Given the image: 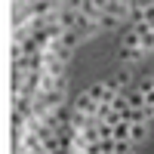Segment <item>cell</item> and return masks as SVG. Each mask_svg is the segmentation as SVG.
Returning <instances> with one entry per match:
<instances>
[{"instance_id":"1","label":"cell","mask_w":154,"mask_h":154,"mask_svg":"<svg viewBox=\"0 0 154 154\" xmlns=\"http://www.w3.org/2000/svg\"><path fill=\"white\" fill-rule=\"evenodd\" d=\"M77 9H80V16H86L89 22L105 19V3H96V0H83V3H77Z\"/></svg>"},{"instance_id":"2","label":"cell","mask_w":154,"mask_h":154,"mask_svg":"<svg viewBox=\"0 0 154 154\" xmlns=\"http://www.w3.org/2000/svg\"><path fill=\"white\" fill-rule=\"evenodd\" d=\"M105 83H108V89H114V93H123L126 86H133V74H130V68H120V71H114V77L105 80Z\"/></svg>"},{"instance_id":"3","label":"cell","mask_w":154,"mask_h":154,"mask_svg":"<svg viewBox=\"0 0 154 154\" xmlns=\"http://www.w3.org/2000/svg\"><path fill=\"white\" fill-rule=\"evenodd\" d=\"M74 111H80V114H86V117H96V111H99V102L89 96V93H80L74 99Z\"/></svg>"},{"instance_id":"4","label":"cell","mask_w":154,"mask_h":154,"mask_svg":"<svg viewBox=\"0 0 154 154\" xmlns=\"http://www.w3.org/2000/svg\"><path fill=\"white\" fill-rule=\"evenodd\" d=\"M74 31L86 40V37H96V34L102 31V22H89L86 16H80V19H77V28H74Z\"/></svg>"},{"instance_id":"5","label":"cell","mask_w":154,"mask_h":154,"mask_svg":"<svg viewBox=\"0 0 154 154\" xmlns=\"http://www.w3.org/2000/svg\"><path fill=\"white\" fill-rule=\"evenodd\" d=\"M130 6H133V3H123V0H111V3H105V12H108V16H114L117 22H123V19H130Z\"/></svg>"},{"instance_id":"6","label":"cell","mask_w":154,"mask_h":154,"mask_svg":"<svg viewBox=\"0 0 154 154\" xmlns=\"http://www.w3.org/2000/svg\"><path fill=\"white\" fill-rule=\"evenodd\" d=\"M117 56H120L123 62H130V65H133V62H142L148 53H145V49H126V46H120V49H117Z\"/></svg>"},{"instance_id":"7","label":"cell","mask_w":154,"mask_h":154,"mask_svg":"<svg viewBox=\"0 0 154 154\" xmlns=\"http://www.w3.org/2000/svg\"><path fill=\"white\" fill-rule=\"evenodd\" d=\"M80 40H83V37H80V34H77V31H65V34H62V40H59V43H62V46H65V49H68V53H74V46H77V43H80Z\"/></svg>"},{"instance_id":"8","label":"cell","mask_w":154,"mask_h":154,"mask_svg":"<svg viewBox=\"0 0 154 154\" xmlns=\"http://www.w3.org/2000/svg\"><path fill=\"white\" fill-rule=\"evenodd\" d=\"M130 130H133V123L130 120H120L117 126H114V139H117V142H130Z\"/></svg>"},{"instance_id":"9","label":"cell","mask_w":154,"mask_h":154,"mask_svg":"<svg viewBox=\"0 0 154 154\" xmlns=\"http://www.w3.org/2000/svg\"><path fill=\"white\" fill-rule=\"evenodd\" d=\"M145 136H148V123H133V130H130V142H145Z\"/></svg>"},{"instance_id":"10","label":"cell","mask_w":154,"mask_h":154,"mask_svg":"<svg viewBox=\"0 0 154 154\" xmlns=\"http://www.w3.org/2000/svg\"><path fill=\"white\" fill-rule=\"evenodd\" d=\"M126 120H130V123H148L151 114H148V108H136V111L126 114Z\"/></svg>"},{"instance_id":"11","label":"cell","mask_w":154,"mask_h":154,"mask_svg":"<svg viewBox=\"0 0 154 154\" xmlns=\"http://www.w3.org/2000/svg\"><path fill=\"white\" fill-rule=\"evenodd\" d=\"M126 99H130V108H133V111H136V108H145V96L139 93V89H130Z\"/></svg>"},{"instance_id":"12","label":"cell","mask_w":154,"mask_h":154,"mask_svg":"<svg viewBox=\"0 0 154 154\" xmlns=\"http://www.w3.org/2000/svg\"><path fill=\"white\" fill-rule=\"evenodd\" d=\"M96 130H99V139H102V142H105V139H114V126H111V123H99Z\"/></svg>"},{"instance_id":"13","label":"cell","mask_w":154,"mask_h":154,"mask_svg":"<svg viewBox=\"0 0 154 154\" xmlns=\"http://www.w3.org/2000/svg\"><path fill=\"white\" fill-rule=\"evenodd\" d=\"M136 89H139L142 96H151V93H154V77H148V80H142V83H139Z\"/></svg>"},{"instance_id":"14","label":"cell","mask_w":154,"mask_h":154,"mask_svg":"<svg viewBox=\"0 0 154 154\" xmlns=\"http://www.w3.org/2000/svg\"><path fill=\"white\" fill-rule=\"evenodd\" d=\"M117 19H114V16H108V12H105V19H102V31H114V28H117Z\"/></svg>"},{"instance_id":"15","label":"cell","mask_w":154,"mask_h":154,"mask_svg":"<svg viewBox=\"0 0 154 154\" xmlns=\"http://www.w3.org/2000/svg\"><path fill=\"white\" fill-rule=\"evenodd\" d=\"M142 49H145V53H154V31L142 37Z\"/></svg>"},{"instance_id":"16","label":"cell","mask_w":154,"mask_h":154,"mask_svg":"<svg viewBox=\"0 0 154 154\" xmlns=\"http://www.w3.org/2000/svg\"><path fill=\"white\" fill-rule=\"evenodd\" d=\"M114 148H117L114 139H105V142H102V154H114Z\"/></svg>"},{"instance_id":"17","label":"cell","mask_w":154,"mask_h":154,"mask_svg":"<svg viewBox=\"0 0 154 154\" xmlns=\"http://www.w3.org/2000/svg\"><path fill=\"white\" fill-rule=\"evenodd\" d=\"M56 154H74V151H68V148H59V151H56Z\"/></svg>"},{"instance_id":"18","label":"cell","mask_w":154,"mask_h":154,"mask_svg":"<svg viewBox=\"0 0 154 154\" xmlns=\"http://www.w3.org/2000/svg\"><path fill=\"white\" fill-rule=\"evenodd\" d=\"M148 114H151V117H154V105H151V108H148Z\"/></svg>"},{"instance_id":"19","label":"cell","mask_w":154,"mask_h":154,"mask_svg":"<svg viewBox=\"0 0 154 154\" xmlns=\"http://www.w3.org/2000/svg\"><path fill=\"white\" fill-rule=\"evenodd\" d=\"M133 154H136V151H133Z\"/></svg>"}]
</instances>
